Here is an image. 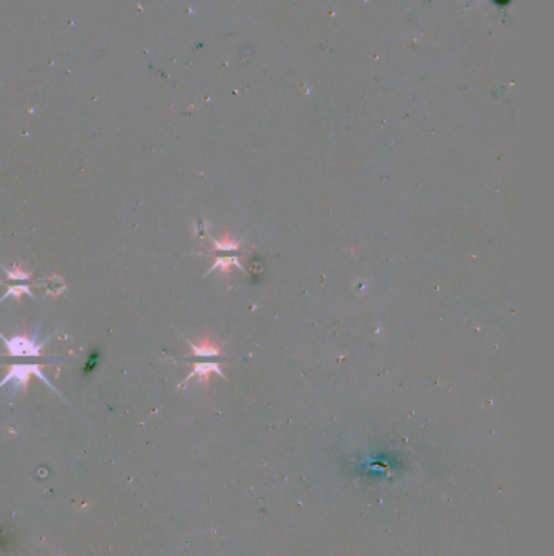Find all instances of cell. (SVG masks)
<instances>
[{"mask_svg":"<svg viewBox=\"0 0 554 556\" xmlns=\"http://www.w3.org/2000/svg\"><path fill=\"white\" fill-rule=\"evenodd\" d=\"M42 368L44 366H41V364H8L7 366L8 373L2 380H0V389L5 387V385H8V384H13L15 389H18V387L26 389L28 387L29 378L31 376H36V378H39L42 382L47 385V387L56 390L54 385H52L49 380H47L46 376L42 374Z\"/></svg>","mask_w":554,"mask_h":556,"instance_id":"1","label":"cell"},{"mask_svg":"<svg viewBox=\"0 0 554 556\" xmlns=\"http://www.w3.org/2000/svg\"><path fill=\"white\" fill-rule=\"evenodd\" d=\"M51 337H47L44 342H38V332L34 335H15L12 338H7L5 335L0 333V340L5 343V348L7 351L12 354V356H18V358H25V356H41L42 348H44L46 342L49 340Z\"/></svg>","mask_w":554,"mask_h":556,"instance_id":"2","label":"cell"},{"mask_svg":"<svg viewBox=\"0 0 554 556\" xmlns=\"http://www.w3.org/2000/svg\"><path fill=\"white\" fill-rule=\"evenodd\" d=\"M211 373H216L218 376H221V378L225 379V374H223V371L220 369V364L218 363H195L194 368H192V371L189 373V376L177 385V387L185 385L192 378H199L204 384H208V378H210Z\"/></svg>","mask_w":554,"mask_h":556,"instance_id":"3","label":"cell"},{"mask_svg":"<svg viewBox=\"0 0 554 556\" xmlns=\"http://www.w3.org/2000/svg\"><path fill=\"white\" fill-rule=\"evenodd\" d=\"M185 340H187L189 347L192 348V353L195 354V356H204V358H210V356H218V354L221 353V347H216L213 345L210 342H200V343H195L189 340L187 337H184Z\"/></svg>","mask_w":554,"mask_h":556,"instance_id":"4","label":"cell"},{"mask_svg":"<svg viewBox=\"0 0 554 556\" xmlns=\"http://www.w3.org/2000/svg\"><path fill=\"white\" fill-rule=\"evenodd\" d=\"M231 267H237L239 270H242L244 272V267L241 265V262H239L237 257H218L215 263L210 267V270L206 272L205 275H208L210 272H215V270H221V272L228 273L231 270Z\"/></svg>","mask_w":554,"mask_h":556,"instance_id":"5","label":"cell"},{"mask_svg":"<svg viewBox=\"0 0 554 556\" xmlns=\"http://www.w3.org/2000/svg\"><path fill=\"white\" fill-rule=\"evenodd\" d=\"M208 239L211 241L213 249L215 251H239L241 247V242L236 239H231V237H223V239H215L208 234Z\"/></svg>","mask_w":554,"mask_h":556,"instance_id":"6","label":"cell"},{"mask_svg":"<svg viewBox=\"0 0 554 556\" xmlns=\"http://www.w3.org/2000/svg\"><path fill=\"white\" fill-rule=\"evenodd\" d=\"M21 294H28V296H31V298L34 299V294L31 293V287H29V285H13V287H10L7 291H5V294H2V298H0V303H2L3 299L10 298V296H15L17 303H20Z\"/></svg>","mask_w":554,"mask_h":556,"instance_id":"7","label":"cell"},{"mask_svg":"<svg viewBox=\"0 0 554 556\" xmlns=\"http://www.w3.org/2000/svg\"><path fill=\"white\" fill-rule=\"evenodd\" d=\"M67 288L65 282H63L62 277H58V275H54V277L47 278L46 280V290H47V294H60L63 293Z\"/></svg>","mask_w":554,"mask_h":556,"instance_id":"8","label":"cell"},{"mask_svg":"<svg viewBox=\"0 0 554 556\" xmlns=\"http://www.w3.org/2000/svg\"><path fill=\"white\" fill-rule=\"evenodd\" d=\"M5 273H7L8 280H31V273L25 272L20 265H13V268H7L5 265H0Z\"/></svg>","mask_w":554,"mask_h":556,"instance_id":"9","label":"cell"}]
</instances>
